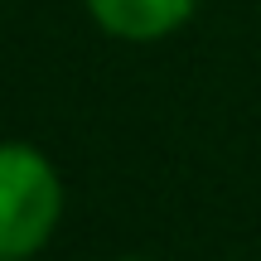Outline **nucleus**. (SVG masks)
<instances>
[{
  "instance_id": "1",
  "label": "nucleus",
  "mask_w": 261,
  "mask_h": 261,
  "mask_svg": "<svg viewBox=\"0 0 261 261\" xmlns=\"http://www.w3.org/2000/svg\"><path fill=\"white\" fill-rule=\"evenodd\" d=\"M63 218V179L44 150L0 140V256L29 261Z\"/></svg>"
},
{
  "instance_id": "2",
  "label": "nucleus",
  "mask_w": 261,
  "mask_h": 261,
  "mask_svg": "<svg viewBox=\"0 0 261 261\" xmlns=\"http://www.w3.org/2000/svg\"><path fill=\"white\" fill-rule=\"evenodd\" d=\"M92 24L121 44H155L194 19L198 0H83Z\"/></svg>"
},
{
  "instance_id": "3",
  "label": "nucleus",
  "mask_w": 261,
  "mask_h": 261,
  "mask_svg": "<svg viewBox=\"0 0 261 261\" xmlns=\"http://www.w3.org/2000/svg\"><path fill=\"white\" fill-rule=\"evenodd\" d=\"M112 261H140V256H112Z\"/></svg>"
},
{
  "instance_id": "4",
  "label": "nucleus",
  "mask_w": 261,
  "mask_h": 261,
  "mask_svg": "<svg viewBox=\"0 0 261 261\" xmlns=\"http://www.w3.org/2000/svg\"><path fill=\"white\" fill-rule=\"evenodd\" d=\"M0 261H5V256H0Z\"/></svg>"
}]
</instances>
